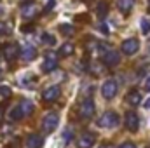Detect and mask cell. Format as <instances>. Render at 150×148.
<instances>
[{
  "label": "cell",
  "instance_id": "obj_17",
  "mask_svg": "<svg viewBox=\"0 0 150 148\" xmlns=\"http://www.w3.org/2000/svg\"><path fill=\"white\" fill-rule=\"evenodd\" d=\"M96 14H98L100 19H105L108 16V4L107 2H100L98 7H96Z\"/></svg>",
  "mask_w": 150,
  "mask_h": 148
},
{
  "label": "cell",
  "instance_id": "obj_13",
  "mask_svg": "<svg viewBox=\"0 0 150 148\" xmlns=\"http://www.w3.org/2000/svg\"><path fill=\"white\" fill-rule=\"evenodd\" d=\"M21 58L25 61H33L37 58V49L32 45V44H26L23 49H21Z\"/></svg>",
  "mask_w": 150,
  "mask_h": 148
},
{
  "label": "cell",
  "instance_id": "obj_5",
  "mask_svg": "<svg viewBox=\"0 0 150 148\" xmlns=\"http://www.w3.org/2000/svg\"><path fill=\"white\" fill-rule=\"evenodd\" d=\"M56 68H58V56H56L54 52H47L45 58H44V66H42V70H44L45 73H51V72H54Z\"/></svg>",
  "mask_w": 150,
  "mask_h": 148
},
{
  "label": "cell",
  "instance_id": "obj_34",
  "mask_svg": "<svg viewBox=\"0 0 150 148\" xmlns=\"http://www.w3.org/2000/svg\"><path fill=\"white\" fill-rule=\"evenodd\" d=\"M149 12H150V0H149Z\"/></svg>",
  "mask_w": 150,
  "mask_h": 148
},
{
  "label": "cell",
  "instance_id": "obj_24",
  "mask_svg": "<svg viewBox=\"0 0 150 148\" xmlns=\"http://www.w3.org/2000/svg\"><path fill=\"white\" fill-rule=\"evenodd\" d=\"M42 42L47 44V45H54V44H56V40H54V37H52L51 33H44V35H42Z\"/></svg>",
  "mask_w": 150,
  "mask_h": 148
},
{
  "label": "cell",
  "instance_id": "obj_4",
  "mask_svg": "<svg viewBox=\"0 0 150 148\" xmlns=\"http://www.w3.org/2000/svg\"><path fill=\"white\" fill-rule=\"evenodd\" d=\"M117 91H119V85H117V82L115 80H105L103 82V85H101V94H103V98L105 99H112L113 96L117 94Z\"/></svg>",
  "mask_w": 150,
  "mask_h": 148
},
{
  "label": "cell",
  "instance_id": "obj_2",
  "mask_svg": "<svg viewBox=\"0 0 150 148\" xmlns=\"http://www.w3.org/2000/svg\"><path fill=\"white\" fill-rule=\"evenodd\" d=\"M58 122H59V118H58L56 113H47V115L44 117V120H42V129H44V132H47V134L54 132L56 127H58Z\"/></svg>",
  "mask_w": 150,
  "mask_h": 148
},
{
  "label": "cell",
  "instance_id": "obj_20",
  "mask_svg": "<svg viewBox=\"0 0 150 148\" xmlns=\"http://www.w3.org/2000/svg\"><path fill=\"white\" fill-rule=\"evenodd\" d=\"M19 106H21V110H23V113L25 115H30V113H33V103L30 101V99H23L21 103H19Z\"/></svg>",
  "mask_w": 150,
  "mask_h": 148
},
{
  "label": "cell",
  "instance_id": "obj_19",
  "mask_svg": "<svg viewBox=\"0 0 150 148\" xmlns=\"http://www.w3.org/2000/svg\"><path fill=\"white\" fill-rule=\"evenodd\" d=\"M133 4H134V0H117V5H119V9H120V12H129L131 11V7H133Z\"/></svg>",
  "mask_w": 150,
  "mask_h": 148
},
{
  "label": "cell",
  "instance_id": "obj_35",
  "mask_svg": "<svg viewBox=\"0 0 150 148\" xmlns=\"http://www.w3.org/2000/svg\"><path fill=\"white\" fill-rule=\"evenodd\" d=\"M0 111H2V106H0Z\"/></svg>",
  "mask_w": 150,
  "mask_h": 148
},
{
  "label": "cell",
  "instance_id": "obj_30",
  "mask_svg": "<svg viewBox=\"0 0 150 148\" xmlns=\"http://www.w3.org/2000/svg\"><path fill=\"white\" fill-rule=\"evenodd\" d=\"M145 91H149V92H150V77L145 80Z\"/></svg>",
  "mask_w": 150,
  "mask_h": 148
},
{
  "label": "cell",
  "instance_id": "obj_3",
  "mask_svg": "<svg viewBox=\"0 0 150 148\" xmlns=\"http://www.w3.org/2000/svg\"><path fill=\"white\" fill-rule=\"evenodd\" d=\"M79 115H80L82 118H91V117L94 115V101H93L91 98H86V99L80 103V106H79Z\"/></svg>",
  "mask_w": 150,
  "mask_h": 148
},
{
  "label": "cell",
  "instance_id": "obj_8",
  "mask_svg": "<svg viewBox=\"0 0 150 148\" xmlns=\"http://www.w3.org/2000/svg\"><path fill=\"white\" fill-rule=\"evenodd\" d=\"M2 54H4V58L7 61H12V59H16L19 56V47L16 44H5L2 47Z\"/></svg>",
  "mask_w": 150,
  "mask_h": 148
},
{
  "label": "cell",
  "instance_id": "obj_23",
  "mask_svg": "<svg viewBox=\"0 0 150 148\" xmlns=\"http://www.w3.org/2000/svg\"><path fill=\"white\" fill-rule=\"evenodd\" d=\"M140 25H142V33H143V35H149V33H150V21L143 18Z\"/></svg>",
  "mask_w": 150,
  "mask_h": 148
},
{
  "label": "cell",
  "instance_id": "obj_11",
  "mask_svg": "<svg viewBox=\"0 0 150 148\" xmlns=\"http://www.w3.org/2000/svg\"><path fill=\"white\" fill-rule=\"evenodd\" d=\"M59 85H49L45 91H44V99L47 101V103H52V101H56L58 98H59Z\"/></svg>",
  "mask_w": 150,
  "mask_h": 148
},
{
  "label": "cell",
  "instance_id": "obj_28",
  "mask_svg": "<svg viewBox=\"0 0 150 148\" xmlns=\"http://www.w3.org/2000/svg\"><path fill=\"white\" fill-rule=\"evenodd\" d=\"M52 7H54V0H49V4L45 5V12H49V11H51Z\"/></svg>",
  "mask_w": 150,
  "mask_h": 148
},
{
  "label": "cell",
  "instance_id": "obj_10",
  "mask_svg": "<svg viewBox=\"0 0 150 148\" xmlns=\"http://www.w3.org/2000/svg\"><path fill=\"white\" fill-rule=\"evenodd\" d=\"M138 125H140V118H138L136 111H127L126 113V127L131 132H136L138 131Z\"/></svg>",
  "mask_w": 150,
  "mask_h": 148
},
{
  "label": "cell",
  "instance_id": "obj_29",
  "mask_svg": "<svg viewBox=\"0 0 150 148\" xmlns=\"http://www.w3.org/2000/svg\"><path fill=\"white\" fill-rule=\"evenodd\" d=\"M119 148H136V145H133V143H122Z\"/></svg>",
  "mask_w": 150,
  "mask_h": 148
},
{
  "label": "cell",
  "instance_id": "obj_21",
  "mask_svg": "<svg viewBox=\"0 0 150 148\" xmlns=\"http://www.w3.org/2000/svg\"><path fill=\"white\" fill-rule=\"evenodd\" d=\"M59 32H61L65 37H70V35H74L75 30L70 26V25H61V26H59Z\"/></svg>",
  "mask_w": 150,
  "mask_h": 148
},
{
  "label": "cell",
  "instance_id": "obj_31",
  "mask_svg": "<svg viewBox=\"0 0 150 148\" xmlns=\"http://www.w3.org/2000/svg\"><path fill=\"white\" fill-rule=\"evenodd\" d=\"M32 30H35L33 26H23V32H32Z\"/></svg>",
  "mask_w": 150,
  "mask_h": 148
},
{
  "label": "cell",
  "instance_id": "obj_32",
  "mask_svg": "<svg viewBox=\"0 0 150 148\" xmlns=\"http://www.w3.org/2000/svg\"><path fill=\"white\" fill-rule=\"evenodd\" d=\"M100 148H115L113 145H108V143H105V145H101Z\"/></svg>",
  "mask_w": 150,
  "mask_h": 148
},
{
  "label": "cell",
  "instance_id": "obj_14",
  "mask_svg": "<svg viewBox=\"0 0 150 148\" xmlns=\"http://www.w3.org/2000/svg\"><path fill=\"white\" fill-rule=\"evenodd\" d=\"M26 147L28 148H42L44 147L42 136H38V134H30L28 140H26Z\"/></svg>",
  "mask_w": 150,
  "mask_h": 148
},
{
  "label": "cell",
  "instance_id": "obj_22",
  "mask_svg": "<svg viewBox=\"0 0 150 148\" xmlns=\"http://www.w3.org/2000/svg\"><path fill=\"white\" fill-rule=\"evenodd\" d=\"M5 35H11V28L7 23L0 21V37H5Z\"/></svg>",
  "mask_w": 150,
  "mask_h": 148
},
{
  "label": "cell",
  "instance_id": "obj_33",
  "mask_svg": "<svg viewBox=\"0 0 150 148\" xmlns=\"http://www.w3.org/2000/svg\"><path fill=\"white\" fill-rule=\"evenodd\" d=\"M145 106H147V108H150V99H149V101H145Z\"/></svg>",
  "mask_w": 150,
  "mask_h": 148
},
{
  "label": "cell",
  "instance_id": "obj_15",
  "mask_svg": "<svg viewBox=\"0 0 150 148\" xmlns=\"http://www.w3.org/2000/svg\"><path fill=\"white\" fill-rule=\"evenodd\" d=\"M127 103H129L131 106H138V105L142 103V94H140V91H136V89L129 91V92H127Z\"/></svg>",
  "mask_w": 150,
  "mask_h": 148
},
{
  "label": "cell",
  "instance_id": "obj_27",
  "mask_svg": "<svg viewBox=\"0 0 150 148\" xmlns=\"http://www.w3.org/2000/svg\"><path fill=\"white\" fill-rule=\"evenodd\" d=\"M98 28H100V32H101L103 35H108V26H107L105 23H100V26H98Z\"/></svg>",
  "mask_w": 150,
  "mask_h": 148
},
{
  "label": "cell",
  "instance_id": "obj_12",
  "mask_svg": "<svg viewBox=\"0 0 150 148\" xmlns=\"http://www.w3.org/2000/svg\"><path fill=\"white\" fill-rule=\"evenodd\" d=\"M101 61H103V65H107V66H117L119 61H120V58H119V54H117L115 51H107V52L101 56Z\"/></svg>",
  "mask_w": 150,
  "mask_h": 148
},
{
  "label": "cell",
  "instance_id": "obj_16",
  "mask_svg": "<svg viewBox=\"0 0 150 148\" xmlns=\"http://www.w3.org/2000/svg\"><path fill=\"white\" fill-rule=\"evenodd\" d=\"M25 117H26V115L23 113V110H21V106H19V105H16L12 110L9 111V118H11V120H14V122L21 120V118H25Z\"/></svg>",
  "mask_w": 150,
  "mask_h": 148
},
{
  "label": "cell",
  "instance_id": "obj_25",
  "mask_svg": "<svg viewBox=\"0 0 150 148\" xmlns=\"http://www.w3.org/2000/svg\"><path fill=\"white\" fill-rule=\"evenodd\" d=\"M11 94H12L11 87H7V85H0V98H9Z\"/></svg>",
  "mask_w": 150,
  "mask_h": 148
},
{
  "label": "cell",
  "instance_id": "obj_9",
  "mask_svg": "<svg viewBox=\"0 0 150 148\" xmlns=\"http://www.w3.org/2000/svg\"><path fill=\"white\" fill-rule=\"evenodd\" d=\"M94 141H96V136H94L93 132H84V134L79 136V140H77V147L79 148H93Z\"/></svg>",
  "mask_w": 150,
  "mask_h": 148
},
{
  "label": "cell",
  "instance_id": "obj_7",
  "mask_svg": "<svg viewBox=\"0 0 150 148\" xmlns=\"http://www.w3.org/2000/svg\"><path fill=\"white\" fill-rule=\"evenodd\" d=\"M138 49H140V42H138L136 38H127V40H124V42H122V52H124V54H127V56L136 54V52H138Z\"/></svg>",
  "mask_w": 150,
  "mask_h": 148
},
{
  "label": "cell",
  "instance_id": "obj_6",
  "mask_svg": "<svg viewBox=\"0 0 150 148\" xmlns=\"http://www.w3.org/2000/svg\"><path fill=\"white\" fill-rule=\"evenodd\" d=\"M37 5L33 4V2H23L21 4V16L25 18V19H33L35 16H37Z\"/></svg>",
  "mask_w": 150,
  "mask_h": 148
},
{
  "label": "cell",
  "instance_id": "obj_26",
  "mask_svg": "<svg viewBox=\"0 0 150 148\" xmlns=\"http://www.w3.org/2000/svg\"><path fill=\"white\" fill-rule=\"evenodd\" d=\"M63 140H65V145H68V143H70V140H72V132H70L68 129L63 132Z\"/></svg>",
  "mask_w": 150,
  "mask_h": 148
},
{
  "label": "cell",
  "instance_id": "obj_18",
  "mask_svg": "<svg viewBox=\"0 0 150 148\" xmlns=\"http://www.w3.org/2000/svg\"><path fill=\"white\" fill-rule=\"evenodd\" d=\"M75 51L74 44H70V42H65L61 47H59V56H72Z\"/></svg>",
  "mask_w": 150,
  "mask_h": 148
},
{
  "label": "cell",
  "instance_id": "obj_1",
  "mask_svg": "<svg viewBox=\"0 0 150 148\" xmlns=\"http://www.w3.org/2000/svg\"><path fill=\"white\" fill-rule=\"evenodd\" d=\"M98 125L100 127H107V129H112L115 125H119V115L115 111H105L103 117L98 120Z\"/></svg>",
  "mask_w": 150,
  "mask_h": 148
}]
</instances>
